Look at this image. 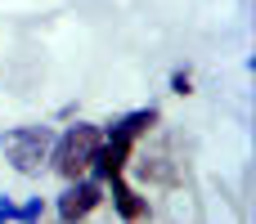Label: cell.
<instances>
[{
	"mask_svg": "<svg viewBox=\"0 0 256 224\" xmlns=\"http://www.w3.org/2000/svg\"><path fill=\"white\" fill-rule=\"evenodd\" d=\"M50 148H54L50 126H18V130L4 135V157H9V166L18 175H36L40 162L50 157Z\"/></svg>",
	"mask_w": 256,
	"mask_h": 224,
	"instance_id": "obj_3",
	"label": "cell"
},
{
	"mask_svg": "<svg viewBox=\"0 0 256 224\" xmlns=\"http://www.w3.org/2000/svg\"><path fill=\"white\" fill-rule=\"evenodd\" d=\"M99 144H104L99 126H72V130L54 144V171H58L63 180H81V175L90 171Z\"/></svg>",
	"mask_w": 256,
	"mask_h": 224,
	"instance_id": "obj_2",
	"label": "cell"
},
{
	"mask_svg": "<svg viewBox=\"0 0 256 224\" xmlns=\"http://www.w3.org/2000/svg\"><path fill=\"white\" fill-rule=\"evenodd\" d=\"M45 207H40V198L36 202H27V207H14V202H0V220H36Z\"/></svg>",
	"mask_w": 256,
	"mask_h": 224,
	"instance_id": "obj_6",
	"label": "cell"
},
{
	"mask_svg": "<svg viewBox=\"0 0 256 224\" xmlns=\"http://www.w3.org/2000/svg\"><path fill=\"white\" fill-rule=\"evenodd\" d=\"M108 184H112V202H117V211H122L126 220H144V216H148V202H144V198H140L122 175H117V180H108Z\"/></svg>",
	"mask_w": 256,
	"mask_h": 224,
	"instance_id": "obj_5",
	"label": "cell"
},
{
	"mask_svg": "<svg viewBox=\"0 0 256 224\" xmlns=\"http://www.w3.org/2000/svg\"><path fill=\"white\" fill-rule=\"evenodd\" d=\"M99 198H104V193H99L94 180H76V184L58 198V216H63V220H86V216L99 207Z\"/></svg>",
	"mask_w": 256,
	"mask_h": 224,
	"instance_id": "obj_4",
	"label": "cell"
},
{
	"mask_svg": "<svg viewBox=\"0 0 256 224\" xmlns=\"http://www.w3.org/2000/svg\"><path fill=\"white\" fill-rule=\"evenodd\" d=\"M158 126V112L148 108V112H130L126 121H117L112 130H108V144H99V153H94V171L104 175V180H117L122 171H126V162H130V148L148 135Z\"/></svg>",
	"mask_w": 256,
	"mask_h": 224,
	"instance_id": "obj_1",
	"label": "cell"
}]
</instances>
